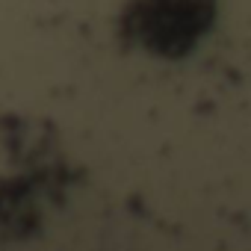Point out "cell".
Wrapping results in <instances>:
<instances>
[{"mask_svg":"<svg viewBox=\"0 0 251 251\" xmlns=\"http://www.w3.org/2000/svg\"><path fill=\"white\" fill-rule=\"evenodd\" d=\"M216 0H130L121 30L130 42L157 56H183L210 30Z\"/></svg>","mask_w":251,"mask_h":251,"instance_id":"cell-1","label":"cell"}]
</instances>
